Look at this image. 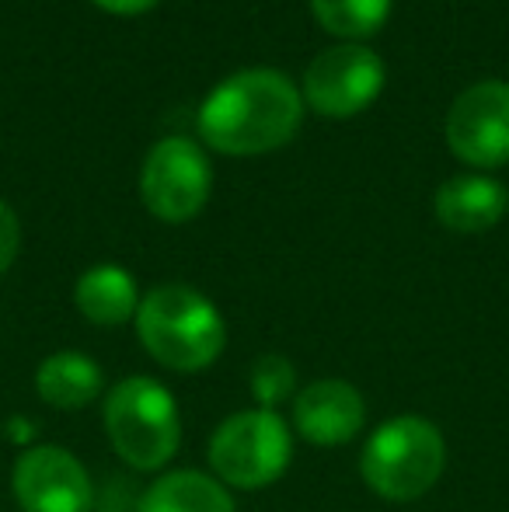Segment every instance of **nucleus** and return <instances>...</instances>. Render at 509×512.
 Instances as JSON below:
<instances>
[{
	"mask_svg": "<svg viewBox=\"0 0 509 512\" xmlns=\"http://www.w3.org/2000/svg\"><path fill=\"white\" fill-rule=\"evenodd\" d=\"M304 98L279 70H241L227 77L199 108V133L213 150L231 157L269 154L293 140Z\"/></svg>",
	"mask_w": 509,
	"mask_h": 512,
	"instance_id": "nucleus-1",
	"label": "nucleus"
},
{
	"mask_svg": "<svg viewBox=\"0 0 509 512\" xmlns=\"http://www.w3.org/2000/svg\"><path fill=\"white\" fill-rule=\"evenodd\" d=\"M133 321L143 349L175 373L210 370L227 345L220 310L199 290L182 283H164L143 293Z\"/></svg>",
	"mask_w": 509,
	"mask_h": 512,
	"instance_id": "nucleus-2",
	"label": "nucleus"
},
{
	"mask_svg": "<svg viewBox=\"0 0 509 512\" xmlns=\"http://www.w3.org/2000/svg\"><path fill=\"white\" fill-rule=\"evenodd\" d=\"M447 467V439L429 418L398 415L370 432L360 474L387 502H415L440 481Z\"/></svg>",
	"mask_w": 509,
	"mask_h": 512,
	"instance_id": "nucleus-3",
	"label": "nucleus"
},
{
	"mask_svg": "<svg viewBox=\"0 0 509 512\" xmlns=\"http://www.w3.org/2000/svg\"><path fill=\"white\" fill-rule=\"evenodd\" d=\"M105 432L133 471H161L182 446V418L154 377H126L105 398Z\"/></svg>",
	"mask_w": 509,
	"mask_h": 512,
	"instance_id": "nucleus-4",
	"label": "nucleus"
},
{
	"mask_svg": "<svg viewBox=\"0 0 509 512\" xmlns=\"http://www.w3.org/2000/svg\"><path fill=\"white\" fill-rule=\"evenodd\" d=\"M293 436L269 408H248L217 425L210 439V464L227 488L255 492L279 481L290 467Z\"/></svg>",
	"mask_w": 509,
	"mask_h": 512,
	"instance_id": "nucleus-5",
	"label": "nucleus"
},
{
	"mask_svg": "<svg viewBox=\"0 0 509 512\" xmlns=\"http://www.w3.org/2000/svg\"><path fill=\"white\" fill-rule=\"evenodd\" d=\"M210 164L206 154L185 136H168L147 154L140 171V199L157 220L185 223L199 216L210 199Z\"/></svg>",
	"mask_w": 509,
	"mask_h": 512,
	"instance_id": "nucleus-6",
	"label": "nucleus"
},
{
	"mask_svg": "<svg viewBox=\"0 0 509 512\" xmlns=\"http://www.w3.org/2000/svg\"><path fill=\"white\" fill-rule=\"evenodd\" d=\"M384 91V63L367 46L325 49L304 74V102L321 115L349 119Z\"/></svg>",
	"mask_w": 509,
	"mask_h": 512,
	"instance_id": "nucleus-7",
	"label": "nucleus"
},
{
	"mask_svg": "<svg viewBox=\"0 0 509 512\" xmlns=\"http://www.w3.org/2000/svg\"><path fill=\"white\" fill-rule=\"evenodd\" d=\"M21 512H91L88 467L63 446H28L11 474Z\"/></svg>",
	"mask_w": 509,
	"mask_h": 512,
	"instance_id": "nucleus-8",
	"label": "nucleus"
},
{
	"mask_svg": "<svg viewBox=\"0 0 509 512\" xmlns=\"http://www.w3.org/2000/svg\"><path fill=\"white\" fill-rule=\"evenodd\" d=\"M447 143L464 164L499 168L509 161V84L482 81L468 88L447 115Z\"/></svg>",
	"mask_w": 509,
	"mask_h": 512,
	"instance_id": "nucleus-9",
	"label": "nucleus"
},
{
	"mask_svg": "<svg viewBox=\"0 0 509 512\" xmlns=\"http://www.w3.org/2000/svg\"><path fill=\"white\" fill-rule=\"evenodd\" d=\"M293 425L314 446H342L367 425V401L349 380H314L293 398Z\"/></svg>",
	"mask_w": 509,
	"mask_h": 512,
	"instance_id": "nucleus-10",
	"label": "nucleus"
},
{
	"mask_svg": "<svg viewBox=\"0 0 509 512\" xmlns=\"http://www.w3.org/2000/svg\"><path fill=\"white\" fill-rule=\"evenodd\" d=\"M506 206L509 199L503 185L482 175L450 178L436 192V216L454 234H482V230L496 227L506 216Z\"/></svg>",
	"mask_w": 509,
	"mask_h": 512,
	"instance_id": "nucleus-11",
	"label": "nucleus"
},
{
	"mask_svg": "<svg viewBox=\"0 0 509 512\" xmlns=\"http://www.w3.org/2000/svg\"><path fill=\"white\" fill-rule=\"evenodd\" d=\"M105 377L102 366L91 356L74 349H60L46 356L35 370V391L49 408L60 411H81L102 394Z\"/></svg>",
	"mask_w": 509,
	"mask_h": 512,
	"instance_id": "nucleus-12",
	"label": "nucleus"
},
{
	"mask_svg": "<svg viewBox=\"0 0 509 512\" xmlns=\"http://www.w3.org/2000/svg\"><path fill=\"white\" fill-rule=\"evenodd\" d=\"M140 290H136V279L129 276L123 265H95L77 279L74 304L88 317L91 324H102V328H116L136 317L140 310Z\"/></svg>",
	"mask_w": 509,
	"mask_h": 512,
	"instance_id": "nucleus-13",
	"label": "nucleus"
},
{
	"mask_svg": "<svg viewBox=\"0 0 509 512\" xmlns=\"http://www.w3.org/2000/svg\"><path fill=\"white\" fill-rule=\"evenodd\" d=\"M140 512H238L224 481L203 471H168L140 499Z\"/></svg>",
	"mask_w": 509,
	"mask_h": 512,
	"instance_id": "nucleus-14",
	"label": "nucleus"
},
{
	"mask_svg": "<svg viewBox=\"0 0 509 512\" xmlns=\"http://www.w3.org/2000/svg\"><path fill=\"white\" fill-rule=\"evenodd\" d=\"M318 21L342 39H367L381 32L391 14V0H311Z\"/></svg>",
	"mask_w": 509,
	"mask_h": 512,
	"instance_id": "nucleus-15",
	"label": "nucleus"
},
{
	"mask_svg": "<svg viewBox=\"0 0 509 512\" xmlns=\"http://www.w3.org/2000/svg\"><path fill=\"white\" fill-rule=\"evenodd\" d=\"M248 384H252V394H255L258 408L276 411V405H283V401L297 398V370H293L290 359L276 356V352H269V356H258L255 359Z\"/></svg>",
	"mask_w": 509,
	"mask_h": 512,
	"instance_id": "nucleus-16",
	"label": "nucleus"
},
{
	"mask_svg": "<svg viewBox=\"0 0 509 512\" xmlns=\"http://www.w3.org/2000/svg\"><path fill=\"white\" fill-rule=\"evenodd\" d=\"M18 248H21V227H18V216L14 209L0 199V276L14 265L18 258Z\"/></svg>",
	"mask_w": 509,
	"mask_h": 512,
	"instance_id": "nucleus-17",
	"label": "nucleus"
},
{
	"mask_svg": "<svg viewBox=\"0 0 509 512\" xmlns=\"http://www.w3.org/2000/svg\"><path fill=\"white\" fill-rule=\"evenodd\" d=\"M102 11H112V14H140L147 7H154L157 0H95Z\"/></svg>",
	"mask_w": 509,
	"mask_h": 512,
	"instance_id": "nucleus-18",
	"label": "nucleus"
}]
</instances>
